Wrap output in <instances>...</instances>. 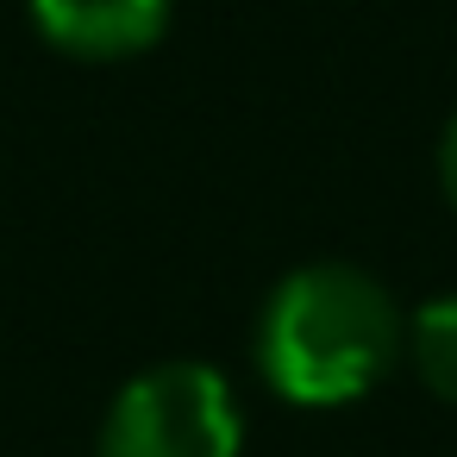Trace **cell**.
I'll return each instance as SVG.
<instances>
[{"label": "cell", "mask_w": 457, "mask_h": 457, "mask_svg": "<svg viewBox=\"0 0 457 457\" xmlns=\"http://www.w3.org/2000/svg\"><path fill=\"white\" fill-rule=\"evenodd\" d=\"M401 351V313L363 270L313 263L295 270L263 320H257V363L263 382L295 407H345L370 395Z\"/></svg>", "instance_id": "cell-1"}, {"label": "cell", "mask_w": 457, "mask_h": 457, "mask_svg": "<svg viewBox=\"0 0 457 457\" xmlns=\"http://www.w3.org/2000/svg\"><path fill=\"white\" fill-rule=\"evenodd\" d=\"M101 457H238V407L220 370L157 363L120 388Z\"/></svg>", "instance_id": "cell-2"}, {"label": "cell", "mask_w": 457, "mask_h": 457, "mask_svg": "<svg viewBox=\"0 0 457 457\" xmlns=\"http://www.w3.org/2000/svg\"><path fill=\"white\" fill-rule=\"evenodd\" d=\"M32 26L45 32V45H57L70 57L113 63V57H138L163 38L170 0H32Z\"/></svg>", "instance_id": "cell-3"}, {"label": "cell", "mask_w": 457, "mask_h": 457, "mask_svg": "<svg viewBox=\"0 0 457 457\" xmlns=\"http://www.w3.org/2000/svg\"><path fill=\"white\" fill-rule=\"evenodd\" d=\"M438 182H445V195L457 207V120L445 126V145H438Z\"/></svg>", "instance_id": "cell-5"}, {"label": "cell", "mask_w": 457, "mask_h": 457, "mask_svg": "<svg viewBox=\"0 0 457 457\" xmlns=\"http://www.w3.org/2000/svg\"><path fill=\"white\" fill-rule=\"evenodd\" d=\"M407 351H413V370H420V382H426L438 401H457V295H445V301H426V307L413 313Z\"/></svg>", "instance_id": "cell-4"}]
</instances>
